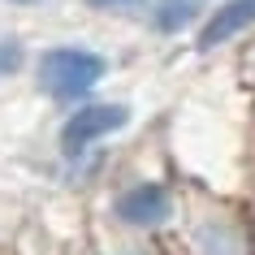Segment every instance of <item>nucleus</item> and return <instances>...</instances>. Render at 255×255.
I'll use <instances>...</instances> for the list:
<instances>
[{"mask_svg":"<svg viewBox=\"0 0 255 255\" xmlns=\"http://www.w3.org/2000/svg\"><path fill=\"white\" fill-rule=\"evenodd\" d=\"M251 216H255V212H251Z\"/></svg>","mask_w":255,"mask_h":255,"instance_id":"nucleus-13","label":"nucleus"},{"mask_svg":"<svg viewBox=\"0 0 255 255\" xmlns=\"http://www.w3.org/2000/svg\"><path fill=\"white\" fill-rule=\"evenodd\" d=\"M4 4H43V0H4Z\"/></svg>","mask_w":255,"mask_h":255,"instance_id":"nucleus-11","label":"nucleus"},{"mask_svg":"<svg viewBox=\"0 0 255 255\" xmlns=\"http://www.w3.org/2000/svg\"><path fill=\"white\" fill-rule=\"evenodd\" d=\"M212 9V0H147V17L156 35H182Z\"/></svg>","mask_w":255,"mask_h":255,"instance_id":"nucleus-7","label":"nucleus"},{"mask_svg":"<svg viewBox=\"0 0 255 255\" xmlns=\"http://www.w3.org/2000/svg\"><path fill=\"white\" fill-rule=\"evenodd\" d=\"M247 30H255V0H216L199 22V52L225 48Z\"/></svg>","mask_w":255,"mask_h":255,"instance_id":"nucleus-5","label":"nucleus"},{"mask_svg":"<svg viewBox=\"0 0 255 255\" xmlns=\"http://www.w3.org/2000/svg\"><path fill=\"white\" fill-rule=\"evenodd\" d=\"M130 121H134V113H130L126 100H91V95H87L78 104H69V117L61 121L56 143H61V151H65L69 160H78V156H87L91 147H100L104 138L121 134Z\"/></svg>","mask_w":255,"mask_h":255,"instance_id":"nucleus-4","label":"nucleus"},{"mask_svg":"<svg viewBox=\"0 0 255 255\" xmlns=\"http://www.w3.org/2000/svg\"><path fill=\"white\" fill-rule=\"evenodd\" d=\"M173 255H186V251H182V247H173Z\"/></svg>","mask_w":255,"mask_h":255,"instance_id":"nucleus-12","label":"nucleus"},{"mask_svg":"<svg viewBox=\"0 0 255 255\" xmlns=\"http://www.w3.org/2000/svg\"><path fill=\"white\" fill-rule=\"evenodd\" d=\"M22 65H26V48H22V39H0V78L22 74Z\"/></svg>","mask_w":255,"mask_h":255,"instance_id":"nucleus-8","label":"nucleus"},{"mask_svg":"<svg viewBox=\"0 0 255 255\" xmlns=\"http://www.w3.org/2000/svg\"><path fill=\"white\" fill-rule=\"evenodd\" d=\"M91 251L95 255H173L164 234H138V229H121L108 216H95L91 225Z\"/></svg>","mask_w":255,"mask_h":255,"instance_id":"nucleus-6","label":"nucleus"},{"mask_svg":"<svg viewBox=\"0 0 255 255\" xmlns=\"http://www.w3.org/2000/svg\"><path fill=\"white\" fill-rule=\"evenodd\" d=\"M104 216L121 229H138V234H169L177 221V186L160 177H134L126 186L113 190Z\"/></svg>","mask_w":255,"mask_h":255,"instance_id":"nucleus-3","label":"nucleus"},{"mask_svg":"<svg viewBox=\"0 0 255 255\" xmlns=\"http://www.w3.org/2000/svg\"><path fill=\"white\" fill-rule=\"evenodd\" d=\"M69 255H95V251H91V242H87V247H78V251H69Z\"/></svg>","mask_w":255,"mask_h":255,"instance_id":"nucleus-10","label":"nucleus"},{"mask_svg":"<svg viewBox=\"0 0 255 255\" xmlns=\"http://www.w3.org/2000/svg\"><path fill=\"white\" fill-rule=\"evenodd\" d=\"M87 9H143L147 0H82Z\"/></svg>","mask_w":255,"mask_h":255,"instance_id":"nucleus-9","label":"nucleus"},{"mask_svg":"<svg viewBox=\"0 0 255 255\" xmlns=\"http://www.w3.org/2000/svg\"><path fill=\"white\" fill-rule=\"evenodd\" d=\"M108 56L82 43H52L35 56V87L52 104H78L104 82Z\"/></svg>","mask_w":255,"mask_h":255,"instance_id":"nucleus-2","label":"nucleus"},{"mask_svg":"<svg viewBox=\"0 0 255 255\" xmlns=\"http://www.w3.org/2000/svg\"><path fill=\"white\" fill-rule=\"evenodd\" d=\"M177 247L186 255H255V216L199 182L177 186Z\"/></svg>","mask_w":255,"mask_h":255,"instance_id":"nucleus-1","label":"nucleus"}]
</instances>
